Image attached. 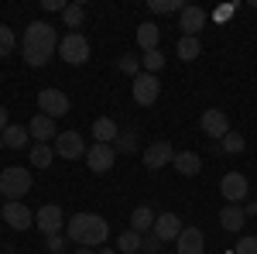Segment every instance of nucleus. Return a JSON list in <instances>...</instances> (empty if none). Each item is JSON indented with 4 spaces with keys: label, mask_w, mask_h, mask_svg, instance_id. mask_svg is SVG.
I'll return each instance as SVG.
<instances>
[{
    "label": "nucleus",
    "mask_w": 257,
    "mask_h": 254,
    "mask_svg": "<svg viewBox=\"0 0 257 254\" xmlns=\"http://www.w3.org/2000/svg\"><path fill=\"white\" fill-rule=\"evenodd\" d=\"M59 35H55V28L48 24V21H31L28 28H24V38H21V55L28 65H48V59L59 52Z\"/></svg>",
    "instance_id": "1"
},
{
    "label": "nucleus",
    "mask_w": 257,
    "mask_h": 254,
    "mask_svg": "<svg viewBox=\"0 0 257 254\" xmlns=\"http://www.w3.org/2000/svg\"><path fill=\"white\" fill-rule=\"evenodd\" d=\"M65 237L93 251V247H99V244L110 237V227H106V220L96 216V213H76V216H69V223H65Z\"/></svg>",
    "instance_id": "2"
},
{
    "label": "nucleus",
    "mask_w": 257,
    "mask_h": 254,
    "mask_svg": "<svg viewBox=\"0 0 257 254\" xmlns=\"http://www.w3.org/2000/svg\"><path fill=\"white\" fill-rule=\"evenodd\" d=\"M28 193H31V172H28V168L11 165V168L0 172V196H4L7 203H21Z\"/></svg>",
    "instance_id": "3"
},
{
    "label": "nucleus",
    "mask_w": 257,
    "mask_h": 254,
    "mask_svg": "<svg viewBox=\"0 0 257 254\" xmlns=\"http://www.w3.org/2000/svg\"><path fill=\"white\" fill-rule=\"evenodd\" d=\"M59 55L69 62V65H82V62L89 59V41L82 38L79 31H69V35L59 41Z\"/></svg>",
    "instance_id": "4"
},
{
    "label": "nucleus",
    "mask_w": 257,
    "mask_h": 254,
    "mask_svg": "<svg viewBox=\"0 0 257 254\" xmlns=\"http://www.w3.org/2000/svg\"><path fill=\"white\" fill-rule=\"evenodd\" d=\"M38 110L45 114V117H65L69 114V97L62 93V90H55V86H48V90H41L38 93Z\"/></svg>",
    "instance_id": "5"
},
{
    "label": "nucleus",
    "mask_w": 257,
    "mask_h": 254,
    "mask_svg": "<svg viewBox=\"0 0 257 254\" xmlns=\"http://www.w3.org/2000/svg\"><path fill=\"white\" fill-rule=\"evenodd\" d=\"M35 223H38V230L45 237H55V234H62V227H65V213H62L55 203H48V206H41L38 213H35Z\"/></svg>",
    "instance_id": "6"
},
{
    "label": "nucleus",
    "mask_w": 257,
    "mask_h": 254,
    "mask_svg": "<svg viewBox=\"0 0 257 254\" xmlns=\"http://www.w3.org/2000/svg\"><path fill=\"white\" fill-rule=\"evenodd\" d=\"M175 161V148L168 144V141H151L148 148H144V165L151 168V172H158L165 165H172Z\"/></svg>",
    "instance_id": "7"
},
{
    "label": "nucleus",
    "mask_w": 257,
    "mask_h": 254,
    "mask_svg": "<svg viewBox=\"0 0 257 254\" xmlns=\"http://www.w3.org/2000/svg\"><path fill=\"white\" fill-rule=\"evenodd\" d=\"M158 93H161L158 76H151V72H141V76L134 79V103H138V107H151V103L158 100Z\"/></svg>",
    "instance_id": "8"
},
{
    "label": "nucleus",
    "mask_w": 257,
    "mask_h": 254,
    "mask_svg": "<svg viewBox=\"0 0 257 254\" xmlns=\"http://www.w3.org/2000/svg\"><path fill=\"white\" fill-rule=\"evenodd\" d=\"M113 158H117V148H113V144H96V141H93V148L86 151V165H89L96 176H103V172L113 168Z\"/></svg>",
    "instance_id": "9"
},
{
    "label": "nucleus",
    "mask_w": 257,
    "mask_h": 254,
    "mask_svg": "<svg viewBox=\"0 0 257 254\" xmlns=\"http://www.w3.org/2000/svg\"><path fill=\"white\" fill-rule=\"evenodd\" d=\"M55 155L59 158H86V141H82L79 131H65V134L55 137Z\"/></svg>",
    "instance_id": "10"
},
{
    "label": "nucleus",
    "mask_w": 257,
    "mask_h": 254,
    "mask_svg": "<svg viewBox=\"0 0 257 254\" xmlns=\"http://www.w3.org/2000/svg\"><path fill=\"white\" fill-rule=\"evenodd\" d=\"M178 28H182L185 38H199V31L206 28V11L196 4H185V11L178 14Z\"/></svg>",
    "instance_id": "11"
},
{
    "label": "nucleus",
    "mask_w": 257,
    "mask_h": 254,
    "mask_svg": "<svg viewBox=\"0 0 257 254\" xmlns=\"http://www.w3.org/2000/svg\"><path fill=\"white\" fill-rule=\"evenodd\" d=\"M4 223L11 230H28L35 223V213L24 206V203H4Z\"/></svg>",
    "instance_id": "12"
},
{
    "label": "nucleus",
    "mask_w": 257,
    "mask_h": 254,
    "mask_svg": "<svg viewBox=\"0 0 257 254\" xmlns=\"http://www.w3.org/2000/svg\"><path fill=\"white\" fill-rule=\"evenodd\" d=\"M202 134L223 141V137L230 134V117H226L223 110H216V107H213V110H202Z\"/></svg>",
    "instance_id": "13"
},
{
    "label": "nucleus",
    "mask_w": 257,
    "mask_h": 254,
    "mask_svg": "<svg viewBox=\"0 0 257 254\" xmlns=\"http://www.w3.org/2000/svg\"><path fill=\"white\" fill-rule=\"evenodd\" d=\"M247 179L240 176V172H226L223 176V182H219V193L226 196V203H243L247 199Z\"/></svg>",
    "instance_id": "14"
},
{
    "label": "nucleus",
    "mask_w": 257,
    "mask_h": 254,
    "mask_svg": "<svg viewBox=\"0 0 257 254\" xmlns=\"http://www.w3.org/2000/svg\"><path fill=\"white\" fill-rule=\"evenodd\" d=\"M206 251V237L199 227H185L175 240V254H202Z\"/></svg>",
    "instance_id": "15"
},
{
    "label": "nucleus",
    "mask_w": 257,
    "mask_h": 254,
    "mask_svg": "<svg viewBox=\"0 0 257 254\" xmlns=\"http://www.w3.org/2000/svg\"><path fill=\"white\" fill-rule=\"evenodd\" d=\"M185 227H182V216L178 213H158V220H155V230L151 234H158L161 240H178V234H182Z\"/></svg>",
    "instance_id": "16"
},
{
    "label": "nucleus",
    "mask_w": 257,
    "mask_h": 254,
    "mask_svg": "<svg viewBox=\"0 0 257 254\" xmlns=\"http://www.w3.org/2000/svg\"><path fill=\"white\" fill-rule=\"evenodd\" d=\"M28 134L35 137V141H38V144H48V141H55V120L52 117H45V114H35V117H31V124H28Z\"/></svg>",
    "instance_id": "17"
},
{
    "label": "nucleus",
    "mask_w": 257,
    "mask_h": 254,
    "mask_svg": "<svg viewBox=\"0 0 257 254\" xmlns=\"http://www.w3.org/2000/svg\"><path fill=\"white\" fill-rule=\"evenodd\" d=\"M243 223H247V213H243V206H237V203H226V206L219 210V227H223V230H230V234H240V230H243Z\"/></svg>",
    "instance_id": "18"
},
{
    "label": "nucleus",
    "mask_w": 257,
    "mask_h": 254,
    "mask_svg": "<svg viewBox=\"0 0 257 254\" xmlns=\"http://www.w3.org/2000/svg\"><path fill=\"white\" fill-rule=\"evenodd\" d=\"M155 220H158V213H155L151 206H138V210L131 213V230L141 234V237L151 234V230H155Z\"/></svg>",
    "instance_id": "19"
},
{
    "label": "nucleus",
    "mask_w": 257,
    "mask_h": 254,
    "mask_svg": "<svg viewBox=\"0 0 257 254\" xmlns=\"http://www.w3.org/2000/svg\"><path fill=\"white\" fill-rule=\"evenodd\" d=\"M93 137H96V144H113L120 137V131H117V124L110 117H99L96 124H93Z\"/></svg>",
    "instance_id": "20"
},
{
    "label": "nucleus",
    "mask_w": 257,
    "mask_h": 254,
    "mask_svg": "<svg viewBox=\"0 0 257 254\" xmlns=\"http://www.w3.org/2000/svg\"><path fill=\"white\" fill-rule=\"evenodd\" d=\"M158 38H161L158 24H151V21L138 24V45L144 48V52H155V48H158Z\"/></svg>",
    "instance_id": "21"
},
{
    "label": "nucleus",
    "mask_w": 257,
    "mask_h": 254,
    "mask_svg": "<svg viewBox=\"0 0 257 254\" xmlns=\"http://www.w3.org/2000/svg\"><path fill=\"white\" fill-rule=\"evenodd\" d=\"M172 165H175V172H182V176H199V168H202L196 151H178Z\"/></svg>",
    "instance_id": "22"
},
{
    "label": "nucleus",
    "mask_w": 257,
    "mask_h": 254,
    "mask_svg": "<svg viewBox=\"0 0 257 254\" xmlns=\"http://www.w3.org/2000/svg\"><path fill=\"white\" fill-rule=\"evenodd\" d=\"M175 55L182 62L199 59V55H202V41H199V38H185V35H182V38H178V45H175Z\"/></svg>",
    "instance_id": "23"
},
{
    "label": "nucleus",
    "mask_w": 257,
    "mask_h": 254,
    "mask_svg": "<svg viewBox=\"0 0 257 254\" xmlns=\"http://www.w3.org/2000/svg\"><path fill=\"white\" fill-rule=\"evenodd\" d=\"M4 148H24L28 144V127H18V124H7V131H4Z\"/></svg>",
    "instance_id": "24"
},
{
    "label": "nucleus",
    "mask_w": 257,
    "mask_h": 254,
    "mask_svg": "<svg viewBox=\"0 0 257 254\" xmlns=\"http://www.w3.org/2000/svg\"><path fill=\"white\" fill-rule=\"evenodd\" d=\"M161 69H165V55H161V48H155V52H144V55H141V72L158 76Z\"/></svg>",
    "instance_id": "25"
},
{
    "label": "nucleus",
    "mask_w": 257,
    "mask_h": 254,
    "mask_svg": "<svg viewBox=\"0 0 257 254\" xmlns=\"http://www.w3.org/2000/svg\"><path fill=\"white\" fill-rule=\"evenodd\" d=\"M52 158H55V148L52 144H35L31 148V165H38V168H48Z\"/></svg>",
    "instance_id": "26"
},
{
    "label": "nucleus",
    "mask_w": 257,
    "mask_h": 254,
    "mask_svg": "<svg viewBox=\"0 0 257 254\" xmlns=\"http://www.w3.org/2000/svg\"><path fill=\"white\" fill-rule=\"evenodd\" d=\"M148 11H155V14H182L185 4L182 0H148Z\"/></svg>",
    "instance_id": "27"
},
{
    "label": "nucleus",
    "mask_w": 257,
    "mask_h": 254,
    "mask_svg": "<svg viewBox=\"0 0 257 254\" xmlns=\"http://www.w3.org/2000/svg\"><path fill=\"white\" fill-rule=\"evenodd\" d=\"M62 21H65V28H79L82 21H86V7H82V4H69V7L62 11Z\"/></svg>",
    "instance_id": "28"
},
{
    "label": "nucleus",
    "mask_w": 257,
    "mask_h": 254,
    "mask_svg": "<svg viewBox=\"0 0 257 254\" xmlns=\"http://www.w3.org/2000/svg\"><path fill=\"white\" fill-rule=\"evenodd\" d=\"M117 251H120V254H138V251H141V234H134V230L120 234V240H117Z\"/></svg>",
    "instance_id": "29"
},
{
    "label": "nucleus",
    "mask_w": 257,
    "mask_h": 254,
    "mask_svg": "<svg viewBox=\"0 0 257 254\" xmlns=\"http://www.w3.org/2000/svg\"><path fill=\"white\" fill-rule=\"evenodd\" d=\"M14 45H18V38H14V31H11L7 24H0V59H7V55L14 52Z\"/></svg>",
    "instance_id": "30"
},
{
    "label": "nucleus",
    "mask_w": 257,
    "mask_h": 254,
    "mask_svg": "<svg viewBox=\"0 0 257 254\" xmlns=\"http://www.w3.org/2000/svg\"><path fill=\"white\" fill-rule=\"evenodd\" d=\"M120 72L131 76V79H138L141 76V59L138 55H120Z\"/></svg>",
    "instance_id": "31"
},
{
    "label": "nucleus",
    "mask_w": 257,
    "mask_h": 254,
    "mask_svg": "<svg viewBox=\"0 0 257 254\" xmlns=\"http://www.w3.org/2000/svg\"><path fill=\"white\" fill-rule=\"evenodd\" d=\"M243 144H247V141H243V134H237V131H230V134L223 137V151H230V155H240Z\"/></svg>",
    "instance_id": "32"
},
{
    "label": "nucleus",
    "mask_w": 257,
    "mask_h": 254,
    "mask_svg": "<svg viewBox=\"0 0 257 254\" xmlns=\"http://www.w3.org/2000/svg\"><path fill=\"white\" fill-rule=\"evenodd\" d=\"M117 148L123 151V155H131V151H138V134H134V131H123V134L117 137Z\"/></svg>",
    "instance_id": "33"
},
{
    "label": "nucleus",
    "mask_w": 257,
    "mask_h": 254,
    "mask_svg": "<svg viewBox=\"0 0 257 254\" xmlns=\"http://www.w3.org/2000/svg\"><path fill=\"white\" fill-rule=\"evenodd\" d=\"M161 244H165V240H161L158 234H144V237H141V251H144V254H158Z\"/></svg>",
    "instance_id": "34"
},
{
    "label": "nucleus",
    "mask_w": 257,
    "mask_h": 254,
    "mask_svg": "<svg viewBox=\"0 0 257 254\" xmlns=\"http://www.w3.org/2000/svg\"><path fill=\"white\" fill-rule=\"evenodd\" d=\"M233 14H237V7H233V4H219L216 11H213V21H219V24H226V21L233 18Z\"/></svg>",
    "instance_id": "35"
},
{
    "label": "nucleus",
    "mask_w": 257,
    "mask_h": 254,
    "mask_svg": "<svg viewBox=\"0 0 257 254\" xmlns=\"http://www.w3.org/2000/svg\"><path fill=\"white\" fill-rule=\"evenodd\" d=\"M233 254H257V237H240V244H237Z\"/></svg>",
    "instance_id": "36"
},
{
    "label": "nucleus",
    "mask_w": 257,
    "mask_h": 254,
    "mask_svg": "<svg viewBox=\"0 0 257 254\" xmlns=\"http://www.w3.org/2000/svg\"><path fill=\"white\" fill-rule=\"evenodd\" d=\"M48 251H52V254H62V251H65V237H62V234L48 237Z\"/></svg>",
    "instance_id": "37"
},
{
    "label": "nucleus",
    "mask_w": 257,
    "mask_h": 254,
    "mask_svg": "<svg viewBox=\"0 0 257 254\" xmlns=\"http://www.w3.org/2000/svg\"><path fill=\"white\" fill-rule=\"evenodd\" d=\"M41 7H45V11H65L69 4H62V0H41Z\"/></svg>",
    "instance_id": "38"
},
{
    "label": "nucleus",
    "mask_w": 257,
    "mask_h": 254,
    "mask_svg": "<svg viewBox=\"0 0 257 254\" xmlns=\"http://www.w3.org/2000/svg\"><path fill=\"white\" fill-rule=\"evenodd\" d=\"M4 131H7V110L0 107V134H4Z\"/></svg>",
    "instance_id": "39"
},
{
    "label": "nucleus",
    "mask_w": 257,
    "mask_h": 254,
    "mask_svg": "<svg viewBox=\"0 0 257 254\" xmlns=\"http://www.w3.org/2000/svg\"><path fill=\"white\" fill-rule=\"evenodd\" d=\"M99 254H117V247H106V251H99Z\"/></svg>",
    "instance_id": "40"
},
{
    "label": "nucleus",
    "mask_w": 257,
    "mask_h": 254,
    "mask_svg": "<svg viewBox=\"0 0 257 254\" xmlns=\"http://www.w3.org/2000/svg\"><path fill=\"white\" fill-rule=\"evenodd\" d=\"M76 254H93V251H89V247H79V251H76Z\"/></svg>",
    "instance_id": "41"
},
{
    "label": "nucleus",
    "mask_w": 257,
    "mask_h": 254,
    "mask_svg": "<svg viewBox=\"0 0 257 254\" xmlns=\"http://www.w3.org/2000/svg\"><path fill=\"white\" fill-rule=\"evenodd\" d=\"M0 151H4V137H0Z\"/></svg>",
    "instance_id": "42"
}]
</instances>
